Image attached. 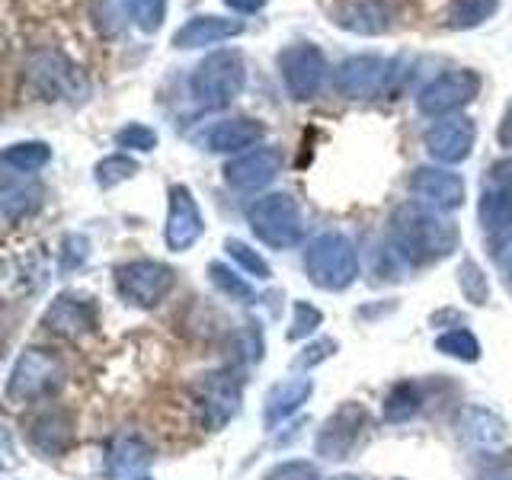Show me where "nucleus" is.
<instances>
[{
    "instance_id": "obj_1",
    "label": "nucleus",
    "mask_w": 512,
    "mask_h": 480,
    "mask_svg": "<svg viewBox=\"0 0 512 480\" xmlns=\"http://www.w3.org/2000/svg\"><path fill=\"white\" fill-rule=\"evenodd\" d=\"M244 80H247L244 58L234 48H224V52H215L205 61H199V68L192 71V93L205 106H224L244 90Z\"/></svg>"
},
{
    "instance_id": "obj_2",
    "label": "nucleus",
    "mask_w": 512,
    "mask_h": 480,
    "mask_svg": "<svg viewBox=\"0 0 512 480\" xmlns=\"http://www.w3.org/2000/svg\"><path fill=\"white\" fill-rule=\"evenodd\" d=\"M279 71H282L288 93H292L295 100H314L320 87H324L330 68H327L324 52H320L317 45L298 42V45H288L279 52Z\"/></svg>"
},
{
    "instance_id": "obj_3",
    "label": "nucleus",
    "mask_w": 512,
    "mask_h": 480,
    "mask_svg": "<svg viewBox=\"0 0 512 480\" xmlns=\"http://www.w3.org/2000/svg\"><path fill=\"white\" fill-rule=\"evenodd\" d=\"M23 77L29 80L32 90H39L45 100H55L58 93H74L80 84V68L64 58L55 48H45V52L29 55L23 64Z\"/></svg>"
},
{
    "instance_id": "obj_4",
    "label": "nucleus",
    "mask_w": 512,
    "mask_h": 480,
    "mask_svg": "<svg viewBox=\"0 0 512 480\" xmlns=\"http://www.w3.org/2000/svg\"><path fill=\"white\" fill-rule=\"evenodd\" d=\"M480 90V77L474 71H448L420 90L416 103H420L423 112L429 116H439V112H452L464 103H471Z\"/></svg>"
},
{
    "instance_id": "obj_5",
    "label": "nucleus",
    "mask_w": 512,
    "mask_h": 480,
    "mask_svg": "<svg viewBox=\"0 0 512 480\" xmlns=\"http://www.w3.org/2000/svg\"><path fill=\"white\" fill-rule=\"evenodd\" d=\"M388 71H391V61H384L381 55H352L336 68L333 84L343 96H352V100H356V96L375 93L384 84Z\"/></svg>"
},
{
    "instance_id": "obj_6",
    "label": "nucleus",
    "mask_w": 512,
    "mask_h": 480,
    "mask_svg": "<svg viewBox=\"0 0 512 480\" xmlns=\"http://www.w3.org/2000/svg\"><path fill=\"white\" fill-rule=\"evenodd\" d=\"M244 32V23L240 20H221V16H192L186 26L176 29L173 45L176 48H205L224 42L231 36H240Z\"/></svg>"
},
{
    "instance_id": "obj_7",
    "label": "nucleus",
    "mask_w": 512,
    "mask_h": 480,
    "mask_svg": "<svg viewBox=\"0 0 512 480\" xmlns=\"http://www.w3.org/2000/svg\"><path fill=\"white\" fill-rule=\"evenodd\" d=\"M336 23L359 36H378V32L391 29V7L384 0H349L336 13Z\"/></svg>"
},
{
    "instance_id": "obj_8",
    "label": "nucleus",
    "mask_w": 512,
    "mask_h": 480,
    "mask_svg": "<svg viewBox=\"0 0 512 480\" xmlns=\"http://www.w3.org/2000/svg\"><path fill=\"white\" fill-rule=\"evenodd\" d=\"M471 141H474V125L468 119L442 122L426 135L429 151L436 157H442V160H461L464 154L471 151Z\"/></svg>"
},
{
    "instance_id": "obj_9",
    "label": "nucleus",
    "mask_w": 512,
    "mask_h": 480,
    "mask_svg": "<svg viewBox=\"0 0 512 480\" xmlns=\"http://www.w3.org/2000/svg\"><path fill=\"white\" fill-rule=\"evenodd\" d=\"M260 135H263V125H256L250 119H231V122H221L215 132L208 135V144H212L215 151H234L256 141Z\"/></svg>"
},
{
    "instance_id": "obj_10",
    "label": "nucleus",
    "mask_w": 512,
    "mask_h": 480,
    "mask_svg": "<svg viewBox=\"0 0 512 480\" xmlns=\"http://www.w3.org/2000/svg\"><path fill=\"white\" fill-rule=\"evenodd\" d=\"M496 7H500V0H452L445 20L452 29H474L480 23H487L496 13Z\"/></svg>"
},
{
    "instance_id": "obj_11",
    "label": "nucleus",
    "mask_w": 512,
    "mask_h": 480,
    "mask_svg": "<svg viewBox=\"0 0 512 480\" xmlns=\"http://www.w3.org/2000/svg\"><path fill=\"white\" fill-rule=\"evenodd\" d=\"M272 170H276V154H272V151H263V154L247 157V160H240V164L228 167V176H231L234 183H240V186H250V183H263V180H269Z\"/></svg>"
},
{
    "instance_id": "obj_12",
    "label": "nucleus",
    "mask_w": 512,
    "mask_h": 480,
    "mask_svg": "<svg viewBox=\"0 0 512 480\" xmlns=\"http://www.w3.org/2000/svg\"><path fill=\"white\" fill-rule=\"evenodd\" d=\"M128 13L141 32H157L164 26V16H167V0H125Z\"/></svg>"
},
{
    "instance_id": "obj_13",
    "label": "nucleus",
    "mask_w": 512,
    "mask_h": 480,
    "mask_svg": "<svg viewBox=\"0 0 512 480\" xmlns=\"http://www.w3.org/2000/svg\"><path fill=\"white\" fill-rule=\"evenodd\" d=\"M128 4L125 0H100L96 4V23H100V29L106 32V36H119L122 26L128 23Z\"/></svg>"
},
{
    "instance_id": "obj_14",
    "label": "nucleus",
    "mask_w": 512,
    "mask_h": 480,
    "mask_svg": "<svg viewBox=\"0 0 512 480\" xmlns=\"http://www.w3.org/2000/svg\"><path fill=\"white\" fill-rule=\"evenodd\" d=\"M416 186H420L423 192H432V196H439L442 202H458L461 196V186L458 180H452V176H442V173H420V180H416Z\"/></svg>"
},
{
    "instance_id": "obj_15",
    "label": "nucleus",
    "mask_w": 512,
    "mask_h": 480,
    "mask_svg": "<svg viewBox=\"0 0 512 480\" xmlns=\"http://www.w3.org/2000/svg\"><path fill=\"white\" fill-rule=\"evenodd\" d=\"M7 160L20 167H42L48 160V148L45 144H16V148L7 151Z\"/></svg>"
},
{
    "instance_id": "obj_16",
    "label": "nucleus",
    "mask_w": 512,
    "mask_h": 480,
    "mask_svg": "<svg viewBox=\"0 0 512 480\" xmlns=\"http://www.w3.org/2000/svg\"><path fill=\"white\" fill-rule=\"evenodd\" d=\"M119 141L128 144V148H141V151H148L154 148V132H148V128H141V125H132V128H125V132H119Z\"/></svg>"
},
{
    "instance_id": "obj_17",
    "label": "nucleus",
    "mask_w": 512,
    "mask_h": 480,
    "mask_svg": "<svg viewBox=\"0 0 512 480\" xmlns=\"http://www.w3.org/2000/svg\"><path fill=\"white\" fill-rule=\"evenodd\" d=\"M231 10L237 13H256V10H263L266 7V0H224Z\"/></svg>"
},
{
    "instance_id": "obj_18",
    "label": "nucleus",
    "mask_w": 512,
    "mask_h": 480,
    "mask_svg": "<svg viewBox=\"0 0 512 480\" xmlns=\"http://www.w3.org/2000/svg\"><path fill=\"white\" fill-rule=\"evenodd\" d=\"M109 173V180H112V176H122V173H132L135 167H132V160H109V164H103L100 167V173Z\"/></svg>"
},
{
    "instance_id": "obj_19",
    "label": "nucleus",
    "mask_w": 512,
    "mask_h": 480,
    "mask_svg": "<svg viewBox=\"0 0 512 480\" xmlns=\"http://www.w3.org/2000/svg\"><path fill=\"white\" fill-rule=\"evenodd\" d=\"M500 138H503V144H512V103H509L506 119H503V125H500Z\"/></svg>"
}]
</instances>
